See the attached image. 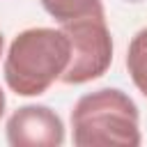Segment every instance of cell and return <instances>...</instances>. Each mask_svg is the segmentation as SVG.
Returning <instances> with one entry per match:
<instances>
[{
  "mask_svg": "<svg viewBox=\"0 0 147 147\" xmlns=\"http://www.w3.org/2000/svg\"><path fill=\"white\" fill-rule=\"evenodd\" d=\"M129 2H140V0H129Z\"/></svg>",
  "mask_w": 147,
  "mask_h": 147,
  "instance_id": "9",
  "label": "cell"
},
{
  "mask_svg": "<svg viewBox=\"0 0 147 147\" xmlns=\"http://www.w3.org/2000/svg\"><path fill=\"white\" fill-rule=\"evenodd\" d=\"M2 51H5V37H2V32H0V57H2Z\"/></svg>",
  "mask_w": 147,
  "mask_h": 147,
  "instance_id": "8",
  "label": "cell"
},
{
  "mask_svg": "<svg viewBox=\"0 0 147 147\" xmlns=\"http://www.w3.org/2000/svg\"><path fill=\"white\" fill-rule=\"evenodd\" d=\"M5 131L11 147H60L64 142V124L60 115L39 103L14 110Z\"/></svg>",
  "mask_w": 147,
  "mask_h": 147,
  "instance_id": "4",
  "label": "cell"
},
{
  "mask_svg": "<svg viewBox=\"0 0 147 147\" xmlns=\"http://www.w3.org/2000/svg\"><path fill=\"white\" fill-rule=\"evenodd\" d=\"M71 140L76 147H138L142 136L136 101L117 87L83 94L71 108Z\"/></svg>",
  "mask_w": 147,
  "mask_h": 147,
  "instance_id": "2",
  "label": "cell"
},
{
  "mask_svg": "<svg viewBox=\"0 0 147 147\" xmlns=\"http://www.w3.org/2000/svg\"><path fill=\"white\" fill-rule=\"evenodd\" d=\"M71 41V60L62 74V83L83 85L101 78L113 62V34L106 18L87 16L60 25Z\"/></svg>",
  "mask_w": 147,
  "mask_h": 147,
  "instance_id": "3",
  "label": "cell"
},
{
  "mask_svg": "<svg viewBox=\"0 0 147 147\" xmlns=\"http://www.w3.org/2000/svg\"><path fill=\"white\" fill-rule=\"evenodd\" d=\"M5 106H7V99H5V92H2V87H0V119H2V115H5Z\"/></svg>",
  "mask_w": 147,
  "mask_h": 147,
  "instance_id": "7",
  "label": "cell"
},
{
  "mask_svg": "<svg viewBox=\"0 0 147 147\" xmlns=\"http://www.w3.org/2000/svg\"><path fill=\"white\" fill-rule=\"evenodd\" d=\"M69 60L71 41L62 28H28L9 44L5 83L18 96H39L62 78Z\"/></svg>",
  "mask_w": 147,
  "mask_h": 147,
  "instance_id": "1",
  "label": "cell"
},
{
  "mask_svg": "<svg viewBox=\"0 0 147 147\" xmlns=\"http://www.w3.org/2000/svg\"><path fill=\"white\" fill-rule=\"evenodd\" d=\"M126 69L138 92L147 99V28L133 34L126 51Z\"/></svg>",
  "mask_w": 147,
  "mask_h": 147,
  "instance_id": "6",
  "label": "cell"
},
{
  "mask_svg": "<svg viewBox=\"0 0 147 147\" xmlns=\"http://www.w3.org/2000/svg\"><path fill=\"white\" fill-rule=\"evenodd\" d=\"M41 7L60 25L78 21V18H87V16L103 18V5H101V0H41Z\"/></svg>",
  "mask_w": 147,
  "mask_h": 147,
  "instance_id": "5",
  "label": "cell"
}]
</instances>
